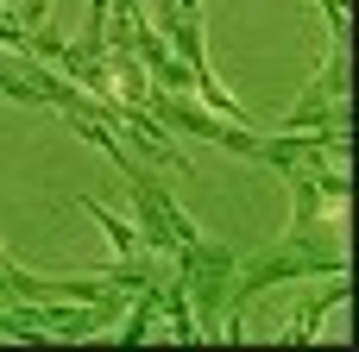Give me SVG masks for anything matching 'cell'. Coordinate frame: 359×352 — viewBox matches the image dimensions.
Returning <instances> with one entry per match:
<instances>
[{
	"mask_svg": "<svg viewBox=\"0 0 359 352\" xmlns=\"http://www.w3.org/2000/svg\"><path fill=\"white\" fill-rule=\"evenodd\" d=\"M158 283H164V277H158ZM158 283L133 296V309H126V328H120V340H126V346H139V340L151 334V321H158Z\"/></svg>",
	"mask_w": 359,
	"mask_h": 352,
	"instance_id": "1",
	"label": "cell"
},
{
	"mask_svg": "<svg viewBox=\"0 0 359 352\" xmlns=\"http://www.w3.org/2000/svg\"><path fill=\"white\" fill-rule=\"evenodd\" d=\"M328 25H334V44H347V0H322Z\"/></svg>",
	"mask_w": 359,
	"mask_h": 352,
	"instance_id": "2",
	"label": "cell"
}]
</instances>
